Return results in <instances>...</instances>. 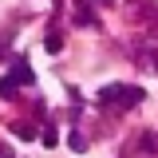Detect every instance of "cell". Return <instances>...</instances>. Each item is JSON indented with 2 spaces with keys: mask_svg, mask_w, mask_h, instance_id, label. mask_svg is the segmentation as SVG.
Segmentation results:
<instances>
[{
  "mask_svg": "<svg viewBox=\"0 0 158 158\" xmlns=\"http://www.w3.org/2000/svg\"><path fill=\"white\" fill-rule=\"evenodd\" d=\"M12 95H16V83L4 75V79H0V99H12Z\"/></svg>",
  "mask_w": 158,
  "mask_h": 158,
  "instance_id": "cell-6",
  "label": "cell"
},
{
  "mask_svg": "<svg viewBox=\"0 0 158 158\" xmlns=\"http://www.w3.org/2000/svg\"><path fill=\"white\" fill-rule=\"evenodd\" d=\"M75 24L79 28H95L99 20H95V8L87 4V0H75Z\"/></svg>",
  "mask_w": 158,
  "mask_h": 158,
  "instance_id": "cell-3",
  "label": "cell"
},
{
  "mask_svg": "<svg viewBox=\"0 0 158 158\" xmlns=\"http://www.w3.org/2000/svg\"><path fill=\"white\" fill-rule=\"evenodd\" d=\"M12 135H20V138H24V142H28V138H36L40 131H36V127H32V123H24V118H20V123H12Z\"/></svg>",
  "mask_w": 158,
  "mask_h": 158,
  "instance_id": "cell-4",
  "label": "cell"
},
{
  "mask_svg": "<svg viewBox=\"0 0 158 158\" xmlns=\"http://www.w3.org/2000/svg\"><path fill=\"white\" fill-rule=\"evenodd\" d=\"M12 83H24V87H32V83H36V71H32V67H28V59H16V63H12Z\"/></svg>",
  "mask_w": 158,
  "mask_h": 158,
  "instance_id": "cell-2",
  "label": "cell"
},
{
  "mask_svg": "<svg viewBox=\"0 0 158 158\" xmlns=\"http://www.w3.org/2000/svg\"><path fill=\"white\" fill-rule=\"evenodd\" d=\"M99 4H111V0H99Z\"/></svg>",
  "mask_w": 158,
  "mask_h": 158,
  "instance_id": "cell-11",
  "label": "cell"
},
{
  "mask_svg": "<svg viewBox=\"0 0 158 158\" xmlns=\"http://www.w3.org/2000/svg\"><path fill=\"white\" fill-rule=\"evenodd\" d=\"M44 48H48V52L56 56L59 48H63V36H59V32H48V40H44Z\"/></svg>",
  "mask_w": 158,
  "mask_h": 158,
  "instance_id": "cell-5",
  "label": "cell"
},
{
  "mask_svg": "<svg viewBox=\"0 0 158 158\" xmlns=\"http://www.w3.org/2000/svg\"><path fill=\"white\" fill-rule=\"evenodd\" d=\"M67 142H71V150H87V138L79 135V131H71V135H67Z\"/></svg>",
  "mask_w": 158,
  "mask_h": 158,
  "instance_id": "cell-7",
  "label": "cell"
},
{
  "mask_svg": "<svg viewBox=\"0 0 158 158\" xmlns=\"http://www.w3.org/2000/svg\"><path fill=\"white\" fill-rule=\"evenodd\" d=\"M8 40H12V32H4V36H0V59H8Z\"/></svg>",
  "mask_w": 158,
  "mask_h": 158,
  "instance_id": "cell-9",
  "label": "cell"
},
{
  "mask_svg": "<svg viewBox=\"0 0 158 158\" xmlns=\"http://www.w3.org/2000/svg\"><path fill=\"white\" fill-rule=\"evenodd\" d=\"M99 103H115L118 111L123 107H138L142 103V87H123V83L118 87H103L99 91Z\"/></svg>",
  "mask_w": 158,
  "mask_h": 158,
  "instance_id": "cell-1",
  "label": "cell"
},
{
  "mask_svg": "<svg viewBox=\"0 0 158 158\" xmlns=\"http://www.w3.org/2000/svg\"><path fill=\"white\" fill-rule=\"evenodd\" d=\"M0 158H12V146H4V142H0Z\"/></svg>",
  "mask_w": 158,
  "mask_h": 158,
  "instance_id": "cell-10",
  "label": "cell"
},
{
  "mask_svg": "<svg viewBox=\"0 0 158 158\" xmlns=\"http://www.w3.org/2000/svg\"><path fill=\"white\" fill-rule=\"evenodd\" d=\"M40 138H44V146H56V142H59V131H56V127H48Z\"/></svg>",
  "mask_w": 158,
  "mask_h": 158,
  "instance_id": "cell-8",
  "label": "cell"
}]
</instances>
